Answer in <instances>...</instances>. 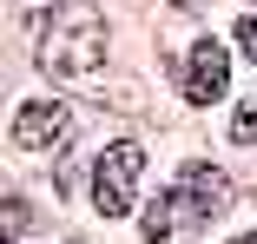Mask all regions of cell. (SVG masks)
Wrapping results in <instances>:
<instances>
[{"instance_id":"ba28073f","label":"cell","mask_w":257,"mask_h":244,"mask_svg":"<svg viewBox=\"0 0 257 244\" xmlns=\"http://www.w3.org/2000/svg\"><path fill=\"white\" fill-rule=\"evenodd\" d=\"M237 244H257V237H237Z\"/></svg>"},{"instance_id":"7a4b0ae2","label":"cell","mask_w":257,"mask_h":244,"mask_svg":"<svg viewBox=\"0 0 257 244\" xmlns=\"http://www.w3.org/2000/svg\"><path fill=\"white\" fill-rule=\"evenodd\" d=\"M99 53H106V20H99L92 0H60V7L40 20L33 60H40L46 79H86L99 66Z\"/></svg>"},{"instance_id":"52a82bcc","label":"cell","mask_w":257,"mask_h":244,"mask_svg":"<svg viewBox=\"0 0 257 244\" xmlns=\"http://www.w3.org/2000/svg\"><path fill=\"white\" fill-rule=\"evenodd\" d=\"M237 46L257 60V14H244V20H237Z\"/></svg>"},{"instance_id":"8992f818","label":"cell","mask_w":257,"mask_h":244,"mask_svg":"<svg viewBox=\"0 0 257 244\" xmlns=\"http://www.w3.org/2000/svg\"><path fill=\"white\" fill-rule=\"evenodd\" d=\"M231 139H237V145H257V99H244V106H237V119H231Z\"/></svg>"},{"instance_id":"6da1fadb","label":"cell","mask_w":257,"mask_h":244,"mask_svg":"<svg viewBox=\"0 0 257 244\" xmlns=\"http://www.w3.org/2000/svg\"><path fill=\"white\" fill-rule=\"evenodd\" d=\"M231 205H237V185L218 165H198L191 159L172 178V191H159V198L145 205V244H191L204 224H218Z\"/></svg>"},{"instance_id":"277c9868","label":"cell","mask_w":257,"mask_h":244,"mask_svg":"<svg viewBox=\"0 0 257 244\" xmlns=\"http://www.w3.org/2000/svg\"><path fill=\"white\" fill-rule=\"evenodd\" d=\"M224 86H231L224 46H218V40H198V46H191V60H185V92H191V106L224 99Z\"/></svg>"},{"instance_id":"3957f363","label":"cell","mask_w":257,"mask_h":244,"mask_svg":"<svg viewBox=\"0 0 257 244\" xmlns=\"http://www.w3.org/2000/svg\"><path fill=\"white\" fill-rule=\"evenodd\" d=\"M139 172H145V145L139 139L106 145L99 165H92V205L106 211V218H125L132 211V191H139Z\"/></svg>"},{"instance_id":"5b68a950","label":"cell","mask_w":257,"mask_h":244,"mask_svg":"<svg viewBox=\"0 0 257 244\" xmlns=\"http://www.w3.org/2000/svg\"><path fill=\"white\" fill-rule=\"evenodd\" d=\"M60 132H66V106L60 99H33V106L14 112V145L20 152H53Z\"/></svg>"}]
</instances>
